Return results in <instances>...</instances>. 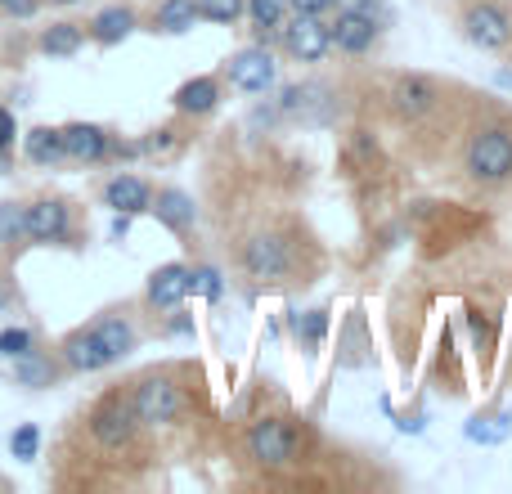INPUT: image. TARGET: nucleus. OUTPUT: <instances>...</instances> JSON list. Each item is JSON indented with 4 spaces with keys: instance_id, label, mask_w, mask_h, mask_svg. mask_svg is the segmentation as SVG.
I'll list each match as a JSON object with an SVG mask.
<instances>
[{
    "instance_id": "nucleus-35",
    "label": "nucleus",
    "mask_w": 512,
    "mask_h": 494,
    "mask_svg": "<svg viewBox=\"0 0 512 494\" xmlns=\"http://www.w3.org/2000/svg\"><path fill=\"white\" fill-rule=\"evenodd\" d=\"M14 135H18V122L9 108H0V149H14Z\"/></svg>"
},
{
    "instance_id": "nucleus-29",
    "label": "nucleus",
    "mask_w": 512,
    "mask_h": 494,
    "mask_svg": "<svg viewBox=\"0 0 512 494\" xmlns=\"http://www.w3.org/2000/svg\"><path fill=\"white\" fill-rule=\"evenodd\" d=\"M248 14V0H198V18H207V23H239V18Z\"/></svg>"
},
{
    "instance_id": "nucleus-20",
    "label": "nucleus",
    "mask_w": 512,
    "mask_h": 494,
    "mask_svg": "<svg viewBox=\"0 0 512 494\" xmlns=\"http://www.w3.org/2000/svg\"><path fill=\"white\" fill-rule=\"evenodd\" d=\"M86 45V27L81 23H50L36 41V50L50 54V59H72V54Z\"/></svg>"
},
{
    "instance_id": "nucleus-22",
    "label": "nucleus",
    "mask_w": 512,
    "mask_h": 494,
    "mask_svg": "<svg viewBox=\"0 0 512 494\" xmlns=\"http://www.w3.org/2000/svg\"><path fill=\"white\" fill-rule=\"evenodd\" d=\"M194 23H203V18H198V0H162V5L153 9V27L167 36L194 32Z\"/></svg>"
},
{
    "instance_id": "nucleus-2",
    "label": "nucleus",
    "mask_w": 512,
    "mask_h": 494,
    "mask_svg": "<svg viewBox=\"0 0 512 494\" xmlns=\"http://www.w3.org/2000/svg\"><path fill=\"white\" fill-rule=\"evenodd\" d=\"M243 445H248V459L265 472H283L301 459V432H297V423L283 418V414L256 418V423L248 427V441Z\"/></svg>"
},
{
    "instance_id": "nucleus-25",
    "label": "nucleus",
    "mask_w": 512,
    "mask_h": 494,
    "mask_svg": "<svg viewBox=\"0 0 512 494\" xmlns=\"http://www.w3.org/2000/svg\"><path fill=\"white\" fill-rule=\"evenodd\" d=\"M95 328H99V337H104V346H108V355H113V364L126 360V355L135 351V328H131V319H126V315H99Z\"/></svg>"
},
{
    "instance_id": "nucleus-28",
    "label": "nucleus",
    "mask_w": 512,
    "mask_h": 494,
    "mask_svg": "<svg viewBox=\"0 0 512 494\" xmlns=\"http://www.w3.org/2000/svg\"><path fill=\"white\" fill-rule=\"evenodd\" d=\"M23 203H0V247H18L27 243V225H23Z\"/></svg>"
},
{
    "instance_id": "nucleus-6",
    "label": "nucleus",
    "mask_w": 512,
    "mask_h": 494,
    "mask_svg": "<svg viewBox=\"0 0 512 494\" xmlns=\"http://www.w3.org/2000/svg\"><path fill=\"white\" fill-rule=\"evenodd\" d=\"M387 104L400 122H423L441 108V81L427 77V72H400L387 90Z\"/></svg>"
},
{
    "instance_id": "nucleus-19",
    "label": "nucleus",
    "mask_w": 512,
    "mask_h": 494,
    "mask_svg": "<svg viewBox=\"0 0 512 494\" xmlns=\"http://www.w3.org/2000/svg\"><path fill=\"white\" fill-rule=\"evenodd\" d=\"M9 373H14V382H18V387H27V391H45V387H54V382H59V364H54L45 351H36V346L18 355Z\"/></svg>"
},
{
    "instance_id": "nucleus-26",
    "label": "nucleus",
    "mask_w": 512,
    "mask_h": 494,
    "mask_svg": "<svg viewBox=\"0 0 512 494\" xmlns=\"http://www.w3.org/2000/svg\"><path fill=\"white\" fill-rule=\"evenodd\" d=\"M319 99H328V86L324 81H301V86H288L279 95V108L288 117H310V108L319 104Z\"/></svg>"
},
{
    "instance_id": "nucleus-8",
    "label": "nucleus",
    "mask_w": 512,
    "mask_h": 494,
    "mask_svg": "<svg viewBox=\"0 0 512 494\" xmlns=\"http://www.w3.org/2000/svg\"><path fill=\"white\" fill-rule=\"evenodd\" d=\"M243 270L256 283H283L292 274V243L283 234H256V239L243 243L239 252Z\"/></svg>"
},
{
    "instance_id": "nucleus-27",
    "label": "nucleus",
    "mask_w": 512,
    "mask_h": 494,
    "mask_svg": "<svg viewBox=\"0 0 512 494\" xmlns=\"http://www.w3.org/2000/svg\"><path fill=\"white\" fill-rule=\"evenodd\" d=\"M36 454H41V427H36V423H18L14 432H9V459L32 463Z\"/></svg>"
},
{
    "instance_id": "nucleus-13",
    "label": "nucleus",
    "mask_w": 512,
    "mask_h": 494,
    "mask_svg": "<svg viewBox=\"0 0 512 494\" xmlns=\"http://www.w3.org/2000/svg\"><path fill=\"white\" fill-rule=\"evenodd\" d=\"M63 158H77V162H104L113 153V135L95 122H68L63 126Z\"/></svg>"
},
{
    "instance_id": "nucleus-32",
    "label": "nucleus",
    "mask_w": 512,
    "mask_h": 494,
    "mask_svg": "<svg viewBox=\"0 0 512 494\" xmlns=\"http://www.w3.org/2000/svg\"><path fill=\"white\" fill-rule=\"evenodd\" d=\"M292 328H297V337H306V342H319V337H324V328H328V315L324 310H310L306 319H292Z\"/></svg>"
},
{
    "instance_id": "nucleus-12",
    "label": "nucleus",
    "mask_w": 512,
    "mask_h": 494,
    "mask_svg": "<svg viewBox=\"0 0 512 494\" xmlns=\"http://www.w3.org/2000/svg\"><path fill=\"white\" fill-rule=\"evenodd\" d=\"M23 225H27V239L32 243H63L72 230V212L63 198H36L23 212Z\"/></svg>"
},
{
    "instance_id": "nucleus-37",
    "label": "nucleus",
    "mask_w": 512,
    "mask_h": 494,
    "mask_svg": "<svg viewBox=\"0 0 512 494\" xmlns=\"http://www.w3.org/2000/svg\"><path fill=\"white\" fill-rule=\"evenodd\" d=\"M333 9H373V0H333Z\"/></svg>"
},
{
    "instance_id": "nucleus-3",
    "label": "nucleus",
    "mask_w": 512,
    "mask_h": 494,
    "mask_svg": "<svg viewBox=\"0 0 512 494\" xmlns=\"http://www.w3.org/2000/svg\"><path fill=\"white\" fill-rule=\"evenodd\" d=\"M131 400L144 427H171L189 409V391L176 382V373H144L131 387Z\"/></svg>"
},
{
    "instance_id": "nucleus-40",
    "label": "nucleus",
    "mask_w": 512,
    "mask_h": 494,
    "mask_svg": "<svg viewBox=\"0 0 512 494\" xmlns=\"http://www.w3.org/2000/svg\"><path fill=\"white\" fill-rule=\"evenodd\" d=\"M508 50H512V45H508Z\"/></svg>"
},
{
    "instance_id": "nucleus-38",
    "label": "nucleus",
    "mask_w": 512,
    "mask_h": 494,
    "mask_svg": "<svg viewBox=\"0 0 512 494\" xmlns=\"http://www.w3.org/2000/svg\"><path fill=\"white\" fill-rule=\"evenodd\" d=\"M0 176H9V149H0Z\"/></svg>"
},
{
    "instance_id": "nucleus-31",
    "label": "nucleus",
    "mask_w": 512,
    "mask_h": 494,
    "mask_svg": "<svg viewBox=\"0 0 512 494\" xmlns=\"http://www.w3.org/2000/svg\"><path fill=\"white\" fill-rule=\"evenodd\" d=\"M32 346H36L32 328H0V355H5V360H18V355L32 351Z\"/></svg>"
},
{
    "instance_id": "nucleus-23",
    "label": "nucleus",
    "mask_w": 512,
    "mask_h": 494,
    "mask_svg": "<svg viewBox=\"0 0 512 494\" xmlns=\"http://www.w3.org/2000/svg\"><path fill=\"white\" fill-rule=\"evenodd\" d=\"M463 436H468L472 445H504L508 436H512V414H508V409H495V414H477V418H468Z\"/></svg>"
},
{
    "instance_id": "nucleus-1",
    "label": "nucleus",
    "mask_w": 512,
    "mask_h": 494,
    "mask_svg": "<svg viewBox=\"0 0 512 494\" xmlns=\"http://www.w3.org/2000/svg\"><path fill=\"white\" fill-rule=\"evenodd\" d=\"M463 171H468L472 185L481 189H499L512 180V126L490 122L477 126L468 135V149H463Z\"/></svg>"
},
{
    "instance_id": "nucleus-14",
    "label": "nucleus",
    "mask_w": 512,
    "mask_h": 494,
    "mask_svg": "<svg viewBox=\"0 0 512 494\" xmlns=\"http://www.w3.org/2000/svg\"><path fill=\"white\" fill-rule=\"evenodd\" d=\"M185 297H189V265H185V261L158 265V270L149 274V288H144V301H149L153 310H176Z\"/></svg>"
},
{
    "instance_id": "nucleus-24",
    "label": "nucleus",
    "mask_w": 512,
    "mask_h": 494,
    "mask_svg": "<svg viewBox=\"0 0 512 494\" xmlns=\"http://www.w3.org/2000/svg\"><path fill=\"white\" fill-rule=\"evenodd\" d=\"M23 153L36 167H54V162H63V135L54 126H32L23 140Z\"/></svg>"
},
{
    "instance_id": "nucleus-21",
    "label": "nucleus",
    "mask_w": 512,
    "mask_h": 494,
    "mask_svg": "<svg viewBox=\"0 0 512 494\" xmlns=\"http://www.w3.org/2000/svg\"><path fill=\"white\" fill-rule=\"evenodd\" d=\"M248 18L256 27V45L279 41V27L288 23V0H248Z\"/></svg>"
},
{
    "instance_id": "nucleus-39",
    "label": "nucleus",
    "mask_w": 512,
    "mask_h": 494,
    "mask_svg": "<svg viewBox=\"0 0 512 494\" xmlns=\"http://www.w3.org/2000/svg\"><path fill=\"white\" fill-rule=\"evenodd\" d=\"M50 5H81V0H50Z\"/></svg>"
},
{
    "instance_id": "nucleus-7",
    "label": "nucleus",
    "mask_w": 512,
    "mask_h": 494,
    "mask_svg": "<svg viewBox=\"0 0 512 494\" xmlns=\"http://www.w3.org/2000/svg\"><path fill=\"white\" fill-rule=\"evenodd\" d=\"M328 41H333V50L346 54V59H364V54L378 50L382 23L373 9H337V18L328 23Z\"/></svg>"
},
{
    "instance_id": "nucleus-9",
    "label": "nucleus",
    "mask_w": 512,
    "mask_h": 494,
    "mask_svg": "<svg viewBox=\"0 0 512 494\" xmlns=\"http://www.w3.org/2000/svg\"><path fill=\"white\" fill-rule=\"evenodd\" d=\"M279 45L292 63H324L333 54L328 23L324 18H306V14H288V23L279 27Z\"/></svg>"
},
{
    "instance_id": "nucleus-36",
    "label": "nucleus",
    "mask_w": 512,
    "mask_h": 494,
    "mask_svg": "<svg viewBox=\"0 0 512 494\" xmlns=\"http://www.w3.org/2000/svg\"><path fill=\"white\" fill-rule=\"evenodd\" d=\"M14 306V288H9V279H0V315Z\"/></svg>"
},
{
    "instance_id": "nucleus-4",
    "label": "nucleus",
    "mask_w": 512,
    "mask_h": 494,
    "mask_svg": "<svg viewBox=\"0 0 512 494\" xmlns=\"http://www.w3.org/2000/svg\"><path fill=\"white\" fill-rule=\"evenodd\" d=\"M86 427H90V436H95V445H104V450H126V445L140 436L144 423H140V414H135L131 391H108V396L95 400Z\"/></svg>"
},
{
    "instance_id": "nucleus-5",
    "label": "nucleus",
    "mask_w": 512,
    "mask_h": 494,
    "mask_svg": "<svg viewBox=\"0 0 512 494\" xmlns=\"http://www.w3.org/2000/svg\"><path fill=\"white\" fill-rule=\"evenodd\" d=\"M459 27H463V36L486 54L512 45V14L499 0H468V5L459 9Z\"/></svg>"
},
{
    "instance_id": "nucleus-33",
    "label": "nucleus",
    "mask_w": 512,
    "mask_h": 494,
    "mask_svg": "<svg viewBox=\"0 0 512 494\" xmlns=\"http://www.w3.org/2000/svg\"><path fill=\"white\" fill-rule=\"evenodd\" d=\"M333 9V0H288V14H306V18H324Z\"/></svg>"
},
{
    "instance_id": "nucleus-15",
    "label": "nucleus",
    "mask_w": 512,
    "mask_h": 494,
    "mask_svg": "<svg viewBox=\"0 0 512 494\" xmlns=\"http://www.w3.org/2000/svg\"><path fill=\"white\" fill-rule=\"evenodd\" d=\"M104 207H113L117 216H140V212H149L153 207V185L149 180H140V176H113L104 185Z\"/></svg>"
},
{
    "instance_id": "nucleus-17",
    "label": "nucleus",
    "mask_w": 512,
    "mask_h": 494,
    "mask_svg": "<svg viewBox=\"0 0 512 494\" xmlns=\"http://www.w3.org/2000/svg\"><path fill=\"white\" fill-rule=\"evenodd\" d=\"M149 212L158 216L171 234H189L194 230V221H198V207H194V198H189L185 189H162V194H153Z\"/></svg>"
},
{
    "instance_id": "nucleus-34",
    "label": "nucleus",
    "mask_w": 512,
    "mask_h": 494,
    "mask_svg": "<svg viewBox=\"0 0 512 494\" xmlns=\"http://www.w3.org/2000/svg\"><path fill=\"white\" fill-rule=\"evenodd\" d=\"M36 9H41V0H0V14L9 18H32Z\"/></svg>"
},
{
    "instance_id": "nucleus-10",
    "label": "nucleus",
    "mask_w": 512,
    "mask_h": 494,
    "mask_svg": "<svg viewBox=\"0 0 512 494\" xmlns=\"http://www.w3.org/2000/svg\"><path fill=\"white\" fill-rule=\"evenodd\" d=\"M225 81H230L234 90H243V95H265V90L279 81V63H274L270 45H248V50H239L225 63Z\"/></svg>"
},
{
    "instance_id": "nucleus-16",
    "label": "nucleus",
    "mask_w": 512,
    "mask_h": 494,
    "mask_svg": "<svg viewBox=\"0 0 512 494\" xmlns=\"http://www.w3.org/2000/svg\"><path fill=\"white\" fill-rule=\"evenodd\" d=\"M171 104H176V113L185 117H207L221 108V77H189L185 86L171 95Z\"/></svg>"
},
{
    "instance_id": "nucleus-18",
    "label": "nucleus",
    "mask_w": 512,
    "mask_h": 494,
    "mask_svg": "<svg viewBox=\"0 0 512 494\" xmlns=\"http://www.w3.org/2000/svg\"><path fill=\"white\" fill-rule=\"evenodd\" d=\"M135 27H140V18H135L131 5H108V9H99V14L90 18V32L86 36H95L99 45H122Z\"/></svg>"
},
{
    "instance_id": "nucleus-11",
    "label": "nucleus",
    "mask_w": 512,
    "mask_h": 494,
    "mask_svg": "<svg viewBox=\"0 0 512 494\" xmlns=\"http://www.w3.org/2000/svg\"><path fill=\"white\" fill-rule=\"evenodd\" d=\"M59 360L68 364L72 373H99V369H108V364H113V355H108V346H104V337H99V328L86 324V328H77V333L63 337Z\"/></svg>"
},
{
    "instance_id": "nucleus-30",
    "label": "nucleus",
    "mask_w": 512,
    "mask_h": 494,
    "mask_svg": "<svg viewBox=\"0 0 512 494\" xmlns=\"http://www.w3.org/2000/svg\"><path fill=\"white\" fill-rule=\"evenodd\" d=\"M189 292L203 301H221V292H225L221 270H216V265H194V270H189Z\"/></svg>"
}]
</instances>
